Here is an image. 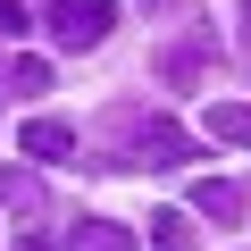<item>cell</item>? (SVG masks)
I'll return each mask as SVG.
<instances>
[{"label":"cell","instance_id":"obj_1","mask_svg":"<svg viewBox=\"0 0 251 251\" xmlns=\"http://www.w3.org/2000/svg\"><path fill=\"white\" fill-rule=\"evenodd\" d=\"M42 17H50L59 50H100L109 25H117V0H42Z\"/></svg>","mask_w":251,"mask_h":251},{"label":"cell","instance_id":"obj_2","mask_svg":"<svg viewBox=\"0 0 251 251\" xmlns=\"http://www.w3.org/2000/svg\"><path fill=\"white\" fill-rule=\"evenodd\" d=\"M184 159H193L184 126H168V117H134V126H126V159L117 168H184Z\"/></svg>","mask_w":251,"mask_h":251},{"label":"cell","instance_id":"obj_3","mask_svg":"<svg viewBox=\"0 0 251 251\" xmlns=\"http://www.w3.org/2000/svg\"><path fill=\"white\" fill-rule=\"evenodd\" d=\"M17 151H25V159H67V151H75V126H67V117H25V126H17Z\"/></svg>","mask_w":251,"mask_h":251},{"label":"cell","instance_id":"obj_4","mask_svg":"<svg viewBox=\"0 0 251 251\" xmlns=\"http://www.w3.org/2000/svg\"><path fill=\"white\" fill-rule=\"evenodd\" d=\"M201 134H209V143H234V151H251V100H209Z\"/></svg>","mask_w":251,"mask_h":251},{"label":"cell","instance_id":"obj_5","mask_svg":"<svg viewBox=\"0 0 251 251\" xmlns=\"http://www.w3.org/2000/svg\"><path fill=\"white\" fill-rule=\"evenodd\" d=\"M67 251H134V226H117V218H84L67 234Z\"/></svg>","mask_w":251,"mask_h":251},{"label":"cell","instance_id":"obj_6","mask_svg":"<svg viewBox=\"0 0 251 251\" xmlns=\"http://www.w3.org/2000/svg\"><path fill=\"white\" fill-rule=\"evenodd\" d=\"M193 209L218 218V226H234V218H243V184H218V176H209V184H193Z\"/></svg>","mask_w":251,"mask_h":251},{"label":"cell","instance_id":"obj_7","mask_svg":"<svg viewBox=\"0 0 251 251\" xmlns=\"http://www.w3.org/2000/svg\"><path fill=\"white\" fill-rule=\"evenodd\" d=\"M151 243H159V251H184V243H193V218H184V209H151Z\"/></svg>","mask_w":251,"mask_h":251},{"label":"cell","instance_id":"obj_8","mask_svg":"<svg viewBox=\"0 0 251 251\" xmlns=\"http://www.w3.org/2000/svg\"><path fill=\"white\" fill-rule=\"evenodd\" d=\"M0 201H9L17 218H42V184L34 176H0Z\"/></svg>","mask_w":251,"mask_h":251},{"label":"cell","instance_id":"obj_9","mask_svg":"<svg viewBox=\"0 0 251 251\" xmlns=\"http://www.w3.org/2000/svg\"><path fill=\"white\" fill-rule=\"evenodd\" d=\"M9 84H17V92H42V84H50V67H42V59H17V75H9Z\"/></svg>","mask_w":251,"mask_h":251},{"label":"cell","instance_id":"obj_10","mask_svg":"<svg viewBox=\"0 0 251 251\" xmlns=\"http://www.w3.org/2000/svg\"><path fill=\"white\" fill-rule=\"evenodd\" d=\"M0 34H25V9H17V0H0Z\"/></svg>","mask_w":251,"mask_h":251},{"label":"cell","instance_id":"obj_11","mask_svg":"<svg viewBox=\"0 0 251 251\" xmlns=\"http://www.w3.org/2000/svg\"><path fill=\"white\" fill-rule=\"evenodd\" d=\"M143 9H168V0H143Z\"/></svg>","mask_w":251,"mask_h":251}]
</instances>
